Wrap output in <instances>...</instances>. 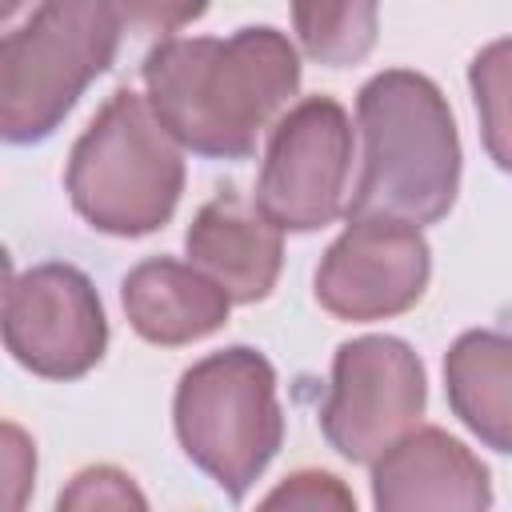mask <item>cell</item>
Listing matches in <instances>:
<instances>
[{
	"label": "cell",
	"mask_w": 512,
	"mask_h": 512,
	"mask_svg": "<svg viewBox=\"0 0 512 512\" xmlns=\"http://www.w3.org/2000/svg\"><path fill=\"white\" fill-rule=\"evenodd\" d=\"M148 104L180 148L244 160L300 92V52L272 24L232 36H168L140 64Z\"/></svg>",
	"instance_id": "cell-1"
},
{
	"label": "cell",
	"mask_w": 512,
	"mask_h": 512,
	"mask_svg": "<svg viewBox=\"0 0 512 512\" xmlns=\"http://www.w3.org/2000/svg\"><path fill=\"white\" fill-rule=\"evenodd\" d=\"M360 176L344 216L436 224L460 192V136L436 80L412 68L376 72L356 96Z\"/></svg>",
	"instance_id": "cell-2"
},
{
	"label": "cell",
	"mask_w": 512,
	"mask_h": 512,
	"mask_svg": "<svg viewBox=\"0 0 512 512\" xmlns=\"http://www.w3.org/2000/svg\"><path fill=\"white\" fill-rule=\"evenodd\" d=\"M76 216L120 240L160 232L184 192L180 140L160 124L148 96L120 88L92 116L64 172Z\"/></svg>",
	"instance_id": "cell-3"
},
{
	"label": "cell",
	"mask_w": 512,
	"mask_h": 512,
	"mask_svg": "<svg viewBox=\"0 0 512 512\" xmlns=\"http://www.w3.org/2000/svg\"><path fill=\"white\" fill-rule=\"evenodd\" d=\"M116 0H44L0 44V132L8 144L48 140L120 48Z\"/></svg>",
	"instance_id": "cell-4"
},
{
	"label": "cell",
	"mask_w": 512,
	"mask_h": 512,
	"mask_svg": "<svg viewBox=\"0 0 512 512\" xmlns=\"http://www.w3.org/2000/svg\"><path fill=\"white\" fill-rule=\"evenodd\" d=\"M172 424L184 456L240 504L284 444L272 360L248 344L196 360L176 384Z\"/></svg>",
	"instance_id": "cell-5"
},
{
	"label": "cell",
	"mask_w": 512,
	"mask_h": 512,
	"mask_svg": "<svg viewBox=\"0 0 512 512\" xmlns=\"http://www.w3.org/2000/svg\"><path fill=\"white\" fill-rule=\"evenodd\" d=\"M428 404L424 364L400 336H356L332 356V384L320 408L324 440L352 464L384 456L408 436Z\"/></svg>",
	"instance_id": "cell-6"
},
{
	"label": "cell",
	"mask_w": 512,
	"mask_h": 512,
	"mask_svg": "<svg viewBox=\"0 0 512 512\" xmlns=\"http://www.w3.org/2000/svg\"><path fill=\"white\" fill-rule=\"evenodd\" d=\"M348 176L352 120L340 100L308 96L268 136L256 204L284 232H316L348 212Z\"/></svg>",
	"instance_id": "cell-7"
},
{
	"label": "cell",
	"mask_w": 512,
	"mask_h": 512,
	"mask_svg": "<svg viewBox=\"0 0 512 512\" xmlns=\"http://www.w3.org/2000/svg\"><path fill=\"white\" fill-rule=\"evenodd\" d=\"M4 348L32 376H88L108 348V316L96 284L64 260H44L28 272H8Z\"/></svg>",
	"instance_id": "cell-8"
},
{
	"label": "cell",
	"mask_w": 512,
	"mask_h": 512,
	"mask_svg": "<svg viewBox=\"0 0 512 512\" xmlns=\"http://www.w3.org/2000/svg\"><path fill=\"white\" fill-rule=\"evenodd\" d=\"M432 248L420 224L396 216H348V228L316 264V300L336 320L372 324L420 304Z\"/></svg>",
	"instance_id": "cell-9"
},
{
	"label": "cell",
	"mask_w": 512,
	"mask_h": 512,
	"mask_svg": "<svg viewBox=\"0 0 512 512\" xmlns=\"http://www.w3.org/2000/svg\"><path fill=\"white\" fill-rule=\"evenodd\" d=\"M372 504L380 512H480L492 504V476L464 440L412 428L372 460Z\"/></svg>",
	"instance_id": "cell-10"
},
{
	"label": "cell",
	"mask_w": 512,
	"mask_h": 512,
	"mask_svg": "<svg viewBox=\"0 0 512 512\" xmlns=\"http://www.w3.org/2000/svg\"><path fill=\"white\" fill-rule=\"evenodd\" d=\"M184 248L188 260L232 296V304H260L280 280L284 228L272 224L256 200L220 192L192 216Z\"/></svg>",
	"instance_id": "cell-11"
},
{
	"label": "cell",
	"mask_w": 512,
	"mask_h": 512,
	"mask_svg": "<svg viewBox=\"0 0 512 512\" xmlns=\"http://www.w3.org/2000/svg\"><path fill=\"white\" fill-rule=\"evenodd\" d=\"M120 304L132 332L160 348H180L204 340L228 324L232 296L192 260L152 256L128 268L120 280Z\"/></svg>",
	"instance_id": "cell-12"
},
{
	"label": "cell",
	"mask_w": 512,
	"mask_h": 512,
	"mask_svg": "<svg viewBox=\"0 0 512 512\" xmlns=\"http://www.w3.org/2000/svg\"><path fill=\"white\" fill-rule=\"evenodd\" d=\"M452 416L492 452L512 456V332L472 328L444 352Z\"/></svg>",
	"instance_id": "cell-13"
},
{
	"label": "cell",
	"mask_w": 512,
	"mask_h": 512,
	"mask_svg": "<svg viewBox=\"0 0 512 512\" xmlns=\"http://www.w3.org/2000/svg\"><path fill=\"white\" fill-rule=\"evenodd\" d=\"M292 32L308 60L324 68H352L376 48V0H292Z\"/></svg>",
	"instance_id": "cell-14"
},
{
	"label": "cell",
	"mask_w": 512,
	"mask_h": 512,
	"mask_svg": "<svg viewBox=\"0 0 512 512\" xmlns=\"http://www.w3.org/2000/svg\"><path fill=\"white\" fill-rule=\"evenodd\" d=\"M468 88L488 160L512 176V36L484 44L468 64Z\"/></svg>",
	"instance_id": "cell-15"
},
{
	"label": "cell",
	"mask_w": 512,
	"mask_h": 512,
	"mask_svg": "<svg viewBox=\"0 0 512 512\" xmlns=\"http://www.w3.org/2000/svg\"><path fill=\"white\" fill-rule=\"evenodd\" d=\"M60 508H144V492L132 484L128 472L112 464H96L72 476V484L56 500Z\"/></svg>",
	"instance_id": "cell-16"
},
{
	"label": "cell",
	"mask_w": 512,
	"mask_h": 512,
	"mask_svg": "<svg viewBox=\"0 0 512 512\" xmlns=\"http://www.w3.org/2000/svg\"><path fill=\"white\" fill-rule=\"evenodd\" d=\"M264 508H304V512L336 508V512H352V508H356V496L344 488L340 476L304 468V472H292L284 484H276V488L264 496Z\"/></svg>",
	"instance_id": "cell-17"
},
{
	"label": "cell",
	"mask_w": 512,
	"mask_h": 512,
	"mask_svg": "<svg viewBox=\"0 0 512 512\" xmlns=\"http://www.w3.org/2000/svg\"><path fill=\"white\" fill-rule=\"evenodd\" d=\"M124 24L140 36H168L208 12V0H116Z\"/></svg>",
	"instance_id": "cell-18"
},
{
	"label": "cell",
	"mask_w": 512,
	"mask_h": 512,
	"mask_svg": "<svg viewBox=\"0 0 512 512\" xmlns=\"http://www.w3.org/2000/svg\"><path fill=\"white\" fill-rule=\"evenodd\" d=\"M4 476H8V508H20V488L32 480V472H36V452L24 444V432L16 428V424H8L4 428Z\"/></svg>",
	"instance_id": "cell-19"
},
{
	"label": "cell",
	"mask_w": 512,
	"mask_h": 512,
	"mask_svg": "<svg viewBox=\"0 0 512 512\" xmlns=\"http://www.w3.org/2000/svg\"><path fill=\"white\" fill-rule=\"evenodd\" d=\"M32 4H44V0H4V4H0V20H4V24H16V16H20L24 8H32Z\"/></svg>",
	"instance_id": "cell-20"
}]
</instances>
